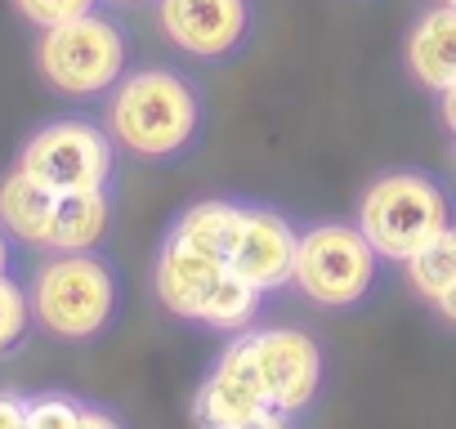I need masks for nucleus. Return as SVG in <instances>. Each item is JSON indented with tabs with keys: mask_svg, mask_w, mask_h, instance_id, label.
I'll list each match as a JSON object with an SVG mask.
<instances>
[{
	"mask_svg": "<svg viewBox=\"0 0 456 429\" xmlns=\"http://www.w3.org/2000/svg\"><path fill=\"white\" fill-rule=\"evenodd\" d=\"M224 269H228V264H224L219 255H206V251L183 247V242H166V251L157 255V273H152L157 300H161L170 313L197 322V318H201V304H206V295L215 291V282L224 278Z\"/></svg>",
	"mask_w": 456,
	"mask_h": 429,
	"instance_id": "9b49d317",
	"label": "nucleus"
},
{
	"mask_svg": "<svg viewBox=\"0 0 456 429\" xmlns=\"http://www.w3.org/2000/svg\"><path fill=\"white\" fill-rule=\"evenodd\" d=\"M19 166L50 183L54 192H81V188H108L112 174V134L94 121L63 117L41 130H32L19 148Z\"/></svg>",
	"mask_w": 456,
	"mask_h": 429,
	"instance_id": "423d86ee",
	"label": "nucleus"
},
{
	"mask_svg": "<svg viewBox=\"0 0 456 429\" xmlns=\"http://www.w3.org/2000/svg\"><path fill=\"white\" fill-rule=\"evenodd\" d=\"M434 309H438V313H443V318H447V322L456 327V282H452V287H447V291H443V295L434 300Z\"/></svg>",
	"mask_w": 456,
	"mask_h": 429,
	"instance_id": "b1692460",
	"label": "nucleus"
},
{
	"mask_svg": "<svg viewBox=\"0 0 456 429\" xmlns=\"http://www.w3.org/2000/svg\"><path fill=\"white\" fill-rule=\"evenodd\" d=\"M201 130V94L175 68L126 72L108 94V134L134 157H179Z\"/></svg>",
	"mask_w": 456,
	"mask_h": 429,
	"instance_id": "f257e3e1",
	"label": "nucleus"
},
{
	"mask_svg": "<svg viewBox=\"0 0 456 429\" xmlns=\"http://www.w3.org/2000/svg\"><path fill=\"white\" fill-rule=\"evenodd\" d=\"M251 344H256L269 402L282 407L287 416H300L305 407H314L322 389V349L314 344V336L296 327H269V331H251Z\"/></svg>",
	"mask_w": 456,
	"mask_h": 429,
	"instance_id": "6e6552de",
	"label": "nucleus"
},
{
	"mask_svg": "<svg viewBox=\"0 0 456 429\" xmlns=\"http://www.w3.org/2000/svg\"><path fill=\"white\" fill-rule=\"evenodd\" d=\"M296 247L300 233L287 224V214L273 206H247L242 201V224L228 251V269L242 273L251 287H260L265 295L287 287L296 273Z\"/></svg>",
	"mask_w": 456,
	"mask_h": 429,
	"instance_id": "9d476101",
	"label": "nucleus"
},
{
	"mask_svg": "<svg viewBox=\"0 0 456 429\" xmlns=\"http://www.w3.org/2000/svg\"><path fill=\"white\" fill-rule=\"evenodd\" d=\"M32 300H28V291L10 278V273H0V358H10L23 340H28V331H32Z\"/></svg>",
	"mask_w": 456,
	"mask_h": 429,
	"instance_id": "a211bd4d",
	"label": "nucleus"
},
{
	"mask_svg": "<svg viewBox=\"0 0 456 429\" xmlns=\"http://www.w3.org/2000/svg\"><path fill=\"white\" fill-rule=\"evenodd\" d=\"M407 72L425 90H447L456 85V10L438 5L420 14V23L407 36Z\"/></svg>",
	"mask_w": 456,
	"mask_h": 429,
	"instance_id": "ddd939ff",
	"label": "nucleus"
},
{
	"mask_svg": "<svg viewBox=\"0 0 456 429\" xmlns=\"http://www.w3.org/2000/svg\"><path fill=\"white\" fill-rule=\"evenodd\" d=\"M86 425H103V429H117L121 420L112 416V411H94V407H81V429Z\"/></svg>",
	"mask_w": 456,
	"mask_h": 429,
	"instance_id": "5701e85b",
	"label": "nucleus"
},
{
	"mask_svg": "<svg viewBox=\"0 0 456 429\" xmlns=\"http://www.w3.org/2000/svg\"><path fill=\"white\" fill-rule=\"evenodd\" d=\"M28 429H81V402L68 393L28 398Z\"/></svg>",
	"mask_w": 456,
	"mask_h": 429,
	"instance_id": "6ab92c4d",
	"label": "nucleus"
},
{
	"mask_svg": "<svg viewBox=\"0 0 456 429\" xmlns=\"http://www.w3.org/2000/svg\"><path fill=\"white\" fill-rule=\"evenodd\" d=\"M438 112H443V125L456 134V85H447V90L438 94Z\"/></svg>",
	"mask_w": 456,
	"mask_h": 429,
	"instance_id": "4be33fe9",
	"label": "nucleus"
},
{
	"mask_svg": "<svg viewBox=\"0 0 456 429\" xmlns=\"http://www.w3.org/2000/svg\"><path fill=\"white\" fill-rule=\"evenodd\" d=\"M108 224H112V201H108V188L59 192L50 251H94V247L108 238Z\"/></svg>",
	"mask_w": 456,
	"mask_h": 429,
	"instance_id": "4468645a",
	"label": "nucleus"
},
{
	"mask_svg": "<svg viewBox=\"0 0 456 429\" xmlns=\"http://www.w3.org/2000/svg\"><path fill=\"white\" fill-rule=\"evenodd\" d=\"M0 429H28V398L0 393Z\"/></svg>",
	"mask_w": 456,
	"mask_h": 429,
	"instance_id": "412c9836",
	"label": "nucleus"
},
{
	"mask_svg": "<svg viewBox=\"0 0 456 429\" xmlns=\"http://www.w3.org/2000/svg\"><path fill=\"white\" fill-rule=\"evenodd\" d=\"M54 206H59V192L50 183H41L37 174H28L23 166H14L10 174H0V229H5L14 242L50 251Z\"/></svg>",
	"mask_w": 456,
	"mask_h": 429,
	"instance_id": "f8f14e48",
	"label": "nucleus"
},
{
	"mask_svg": "<svg viewBox=\"0 0 456 429\" xmlns=\"http://www.w3.org/2000/svg\"><path fill=\"white\" fill-rule=\"evenodd\" d=\"M14 10L32 23V28H59V23H72L90 10H99V0H14Z\"/></svg>",
	"mask_w": 456,
	"mask_h": 429,
	"instance_id": "aec40b11",
	"label": "nucleus"
},
{
	"mask_svg": "<svg viewBox=\"0 0 456 429\" xmlns=\"http://www.w3.org/2000/svg\"><path fill=\"white\" fill-rule=\"evenodd\" d=\"M126 36L112 19H103L99 10L45 28L37 41V72L45 77L50 90L68 94V99H94L108 94L121 77H126Z\"/></svg>",
	"mask_w": 456,
	"mask_h": 429,
	"instance_id": "20e7f679",
	"label": "nucleus"
},
{
	"mask_svg": "<svg viewBox=\"0 0 456 429\" xmlns=\"http://www.w3.org/2000/svg\"><path fill=\"white\" fill-rule=\"evenodd\" d=\"M192 420L219 425V429H251V425H287V420H291V416H287L282 407H273L269 393H265L251 331H242L233 344L219 353L215 371H210L206 384L197 389Z\"/></svg>",
	"mask_w": 456,
	"mask_h": 429,
	"instance_id": "0eeeda50",
	"label": "nucleus"
},
{
	"mask_svg": "<svg viewBox=\"0 0 456 429\" xmlns=\"http://www.w3.org/2000/svg\"><path fill=\"white\" fill-rule=\"evenodd\" d=\"M407 278H411L416 295H425L429 304L456 282V224H447L443 233H434V238L407 260Z\"/></svg>",
	"mask_w": 456,
	"mask_h": 429,
	"instance_id": "f3484780",
	"label": "nucleus"
},
{
	"mask_svg": "<svg viewBox=\"0 0 456 429\" xmlns=\"http://www.w3.org/2000/svg\"><path fill=\"white\" fill-rule=\"evenodd\" d=\"M238 224H242V201L206 197V201H192L188 210H179V220H175V229H170V242L197 247V251L219 255V260L228 264V251H233Z\"/></svg>",
	"mask_w": 456,
	"mask_h": 429,
	"instance_id": "2eb2a0df",
	"label": "nucleus"
},
{
	"mask_svg": "<svg viewBox=\"0 0 456 429\" xmlns=\"http://www.w3.org/2000/svg\"><path fill=\"white\" fill-rule=\"evenodd\" d=\"M161 32L192 59H228L251 36V0H157Z\"/></svg>",
	"mask_w": 456,
	"mask_h": 429,
	"instance_id": "1a4fd4ad",
	"label": "nucleus"
},
{
	"mask_svg": "<svg viewBox=\"0 0 456 429\" xmlns=\"http://www.w3.org/2000/svg\"><path fill=\"white\" fill-rule=\"evenodd\" d=\"M443 5H452V10H456V0H443Z\"/></svg>",
	"mask_w": 456,
	"mask_h": 429,
	"instance_id": "bb28decb",
	"label": "nucleus"
},
{
	"mask_svg": "<svg viewBox=\"0 0 456 429\" xmlns=\"http://www.w3.org/2000/svg\"><path fill=\"white\" fill-rule=\"evenodd\" d=\"M10 260H14V251H10V233L0 229V273H10Z\"/></svg>",
	"mask_w": 456,
	"mask_h": 429,
	"instance_id": "393cba45",
	"label": "nucleus"
},
{
	"mask_svg": "<svg viewBox=\"0 0 456 429\" xmlns=\"http://www.w3.org/2000/svg\"><path fill=\"white\" fill-rule=\"evenodd\" d=\"M117 5H139V0H117Z\"/></svg>",
	"mask_w": 456,
	"mask_h": 429,
	"instance_id": "a878e982",
	"label": "nucleus"
},
{
	"mask_svg": "<svg viewBox=\"0 0 456 429\" xmlns=\"http://www.w3.org/2000/svg\"><path fill=\"white\" fill-rule=\"evenodd\" d=\"M260 300H265L260 287H251V282H247L242 273H233V269H224V278H219L215 291L206 295L197 322L219 327V331H247V327L256 322V313H260Z\"/></svg>",
	"mask_w": 456,
	"mask_h": 429,
	"instance_id": "dca6fc26",
	"label": "nucleus"
},
{
	"mask_svg": "<svg viewBox=\"0 0 456 429\" xmlns=\"http://www.w3.org/2000/svg\"><path fill=\"white\" fill-rule=\"evenodd\" d=\"M354 224L367 233L376 255L407 264L434 233L452 224V201L443 183L425 170H385L358 197Z\"/></svg>",
	"mask_w": 456,
	"mask_h": 429,
	"instance_id": "f03ea898",
	"label": "nucleus"
},
{
	"mask_svg": "<svg viewBox=\"0 0 456 429\" xmlns=\"http://www.w3.org/2000/svg\"><path fill=\"white\" fill-rule=\"evenodd\" d=\"M32 318L59 340H94L117 313V278L90 251H59L28 287Z\"/></svg>",
	"mask_w": 456,
	"mask_h": 429,
	"instance_id": "7ed1b4c3",
	"label": "nucleus"
},
{
	"mask_svg": "<svg viewBox=\"0 0 456 429\" xmlns=\"http://www.w3.org/2000/svg\"><path fill=\"white\" fill-rule=\"evenodd\" d=\"M376 247L358 224H314L300 233L291 282L322 309H349L376 287Z\"/></svg>",
	"mask_w": 456,
	"mask_h": 429,
	"instance_id": "39448f33",
	"label": "nucleus"
}]
</instances>
